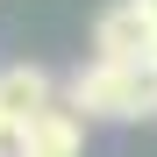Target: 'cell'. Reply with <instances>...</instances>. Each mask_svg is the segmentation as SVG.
Segmentation results:
<instances>
[{"instance_id":"cell-2","label":"cell","mask_w":157,"mask_h":157,"mask_svg":"<svg viewBox=\"0 0 157 157\" xmlns=\"http://www.w3.org/2000/svg\"><path fill=\"white\" fill-rule=\"evenodd\" d=\"M157 57V29L136 0H114V7H100L93 21V64H150Z\"/></svg>"},{"instance_id":"cell-1","label":"cell","mask_w":157,"mask_h":157,"mask_svg":"<svg viewBox=\"0 0 157 157\" xmlns=\"http://www.w3.org/2000/svg\"><path fill=\"white\" fill-rule=\"evenodd\" d=\"M64 107L78 121H150L157 114V57L150 64H78L64 78Z\"/></svg>"},{"instance_id":"cell-5","label":"cell","mask_w":157,"mask_h":157,"mask_svg":"<svg viewBox=\"0 0 157 157\" xmlns=\"http://www.w3.org/2000/svg\"><path fill=\"white\" fill-rule=\"evenodd\" d=\"M0 157H29V128H14V121H0Z\"/></svg>"},{"instance_id":"cell-3","label":"cell","mask_w":157,"mask_h":157,"mask_svg":"<svg viewBox=\"0 0 157 157\" xmlns=\"http://www.w3.org/2000/svg\"><path fill=\"white\" fill-rule=\"evenodd\" d=\"M50 107H64V100H57V86H50L43 64H7V71H0V121L29 128V121H43Z\"/></svg>"},{"instance_id":"cell-4","label":"cell","mask_w":157,"mask_h":157,"mask_svg":"<svg viewBox=\"0 0 157 157\" xmlns=\"http://www.w3.org/2000/svg\"><path fill=\"white\" fill-rule=\"evenodd\" d=\"M86 150V121L71 107H50L43 121H29V157H78Z\"/></svg>"},{"instance_id":"cell-6","label":"cell","mask_w":157,"mask_h":157,"mask_svg":"<svg viewBox=\"0 0 157 157\" xmlns=\"http://www.w3.org/2000/svg\"><path fill=\"white\" fill-rule=\"evenodd\" d=\"M136 7H143V14H150V29H157V0H136Z\"/></svg>"}]
</instances>
